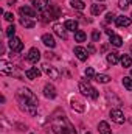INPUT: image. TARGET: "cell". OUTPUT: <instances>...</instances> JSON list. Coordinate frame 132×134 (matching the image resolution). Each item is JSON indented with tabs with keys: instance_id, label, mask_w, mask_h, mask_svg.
<instances>
[{
	"instance_id": "cell-19",
	"label": "cell",
	"mask_w": 132,
	"mask_h": 134,
	"mask_svg": "<svg viewBox=\"0 0 132 134\" xmlns=\"http://www.w3.org/2000/svg\"><path fill=\"white\" fill-rule=\"evenodd\" d=\"M64 27H65L68 31H78V22H76V20H71V19H68V20H65Z\"/></svg>"
},
{
	"instance_id": "cell-10",
	"label": "cell",
	"mask_w": 132,
	"mask_h": 134,
	"mask_svg": "<svg viewBox=\"0 0 132 134\" xmlns=\"http://www.w3.org/2000/svg\"><path fill=\"white\" fill-rule=\"evenodd\" d=\"M42 69H44V72H45L51 80H58V78H59V72H58L53 66H50V64H44Z\"/></svg>"
},
{
	"instance_id": "cell-29",
	"label": "cell",
	"mask_w": 132,
	"mask_h": 134,
	"mask_svg": "<svg viewBox=\"0 0 132 134\" xmlns=\"http://www.w3.org/2000/svg\"><path fill=\"white\" fill-rule=\"evenodd\" d=\"M5 33H6V36H8L9 39H11V37H14V34H16V27H14V25H9V27L6 28V31H5Z\"/></svg>"
},
{
	"instance_id": "cell-33",
	"label": "cell",
	"mask_w": 132,
	"mask_h": 134,
	"mask_svg": "<svg viewBox=\"0 0 132 134\" xmlns=\"http://www.w3.org/2000/svg\"><path fill=\"white\" fill-rule=\"evenodd\" d=\"M92 39H93L95 42H97V41H99V39H101V33H99L98 30H95V31L92 33Z\"/></svg>"
},
{
	"instance_id": "cell-1",
	"label": "cell",
	"mask_w": 132,
	"mask_h": 134,
	"mask_svg": "<svg viewBox=\"0 0 132 134\" xmlns=\"http://www.w3.org/2000/svg\"><path fill=\"white\" fill-rule=\"evenodd\" d=\"M16 97H17V101H19L20 108L25 112H28L30 115H34L36 114V111H37V97L34 95L28 87L19 89Z\"/></svg>"
},
{
	"instance_id": "cell-34",
	"label": "cell",
	"mask_w": 132,
	"mask_h": 134,
	"mask_svg": "<svg viewBox=\"0 0 132 134\" xmlns=\"http://www.w3.org/2000/svg\"><path fill=\"white\" fill-rule=\"evenodd\" d=\"M5 20L13 22V20H14V14H13V13H5Z\"/></svg>"
},
{
	"instance_id": "cell-3",
	"label": "cell",
	"mask_w": 132,
	"mask_h": 134,
	"mask_svg": "<svg viewBox=\"0 0 132 134\" xmlns=\"http://www.w3.org/2000/svg\"><path fill=\"white\" fill-rule=\"evenodd\" d=\"M79 92H81L82 95L92 98V100H97V98L99 97L98 91H97L89 81H86V80H81V81H79Z\"/></svg>"
},
{
	"instance_id": "cell-13",
	"label": "cell",
	"mask_w": 132,
	"mask_h": 134,
	"mask_svg": "<svg viewBox=\"0 0 132 134\" xmlns=\"http://www.w3.org/2000/svg\"><path fill=\"white\" fill-rule=\"evenodd\" d=\"M42 42H44L48 48H55V47H56V41H55L53 34H50V33H45L42 36Z\"/></svg>"
},
{
	"instance_id": "cell-39",
	"label": "cell",
	"mask_w": 132,
	"mask_h": 134,
	"mask_svg": "<svg viewBox=\"0 0 132 134\" xmlns=\"http://www.w3.org/2000/svg\"><path fill=\"white\" fill-rule=\"evenodd\" d=\"M98 2H104V0H98Z\"/></svg>"
},
{
	"instance_id": "cell-5",
	"label": "cell",
	"mask_w": 132,
	"mask_h": 134,
	"mask_svg": "<svg viewBox=\"0 0 132 134\" xmlns=\"http://www.w3.org/2000/svg\"><path fill=\"white\" fill-rule=\"evenodd\" d=\"M14 70H16V67H14L13 63H8L6 59H2V61H0V72H2L3 75H13Z\"/></svg>"
},
{
	"instance_id": "cell-11",
	"label": "cell",
	"mask_w": 132,
	"mask_h": 134,
	"mask_svg": "<svg viewBox=\"0 0 132 134\" xmlns=\"http://www.w3.org/2000/svg\"><path fill=\"white\" fill-rule=\"evenodd\" d=\"M75 55H76V58L79 59V61H86L87 59V56H89V53H87V50L84 48V47H81V45H78V47H75Z\"/></svg>"
},
{
	"instance_id": "cell-9",
	"label": "cell",
	"mask_w": 132,
	"mask_h": 134,
	"mask_svg": "<svg viewBox=\"0 0 132 134\" xmlns=\"http://www.w3.org/2000/svg\"><path fill=\"white\" fill-rule=\"evenodd\" d=\"M110 117H112V120H113L115 123H118V125L124 123V114L121 112V109H112V111H110Z\"/></svg>"
},
{
	"instance_id": "cell-7",
	"label": "cell",
	"mask_w": 132,
	"mask_h": 134,
	"mask_svg": "<svg viewBox=\"0 0 132 134\" xmlns=\"http://www.w3.org/2000/svg\"><path fill=\"white\" fill-rule=\"evenodd\" d=\"M19 13H20L22 17H30V19L36 17V14H37V11L34 8H31V6H20L19 8Z\"/></svg>"
},
{
	"instance_id": "cell-18",
	"label": "cell",
	"mask_w": 132,
	"mask_h": 134,
	"mask_svg": "<svg viewBox=\"0 0 132 134\" xmlns=\"http://www.w3.org/2000/svg\"><path fill=\"white\" fill-rule=\"evenodd\" d=\"M20 25L25 27V28H34L36 22L33 19H30V17H20Z\"/></svg>"
},
{
	"instance_id": "cell-27",
	"label": "cell",
	"mask_w": 132,
	"mask_h": 134,
	"mask_svg": "<svg viewBox=\"0 0 132 134\" xmlns=\"http://www.w3.org/2000/svg\"><path fill=\"white\" fill-rule=\"evenodd\" d=\"M87 39V34L84 33L82 30H78V31H75V41L76 42H84Z\"/></svg>"
},
{
	"instance_id": "cell-32",
	"label": "cell",
	"mask_w": 132,
	"mask_h": 134,
	"mask_svg": "<svg viewBox=\"0 0 132 134\" xmlns=\"http://www.w3.org/2000/svg\"><path fill=\"white\" fill-rule=\"evenodd\" d=\"M115 19H117V16H115L113 13H107V14H106V22H107V24L112 22V20H115Z\"/></svg>"
},
{
	"instance_id": "cell-36",
	"label": "cell",
	"mask_w": 132,
	"mask_h": 134,
	"mask_svg": "<svg viewBox=\"0 0 132 134\" xmlns=\"http://www.w3.org/2000/svg\"><path fill=\"white\" fill-rule=\"evenodd\" d=\"M131 55H132V45H131Z\"/></svg>"
},
{
	"instance_id": "cell-38",
	"label": "cell",
	"mask_w": 132,
	"mask_h": 134,
	"mask_svg": "<svg viewBox=\"0 0 132 134\" xmlns=\"http://www.w3.org/2000/svg\"><path fill=\"white\" fill-rule=\"evenodd\" d=\"M131 76H132V69H131Z\"/></svg>"
},
{
	"instance_id": "cell-42",
	"label": "cell",
	"mask_w": 132,
	"mask_h": 134,
	"mask_svg": "<svg viewBox=\"0 0 132 134\" xmlns=\"http://www.w3.org/2000/svg\"><path fill=\"white\" fill-rule=\"evenodd\" d=\"M31 134H33V133H31Z\"/></svg>"
},
{
	"instance_id": "cell-37",
	"label": "cell",
	"mask_w": 132,
	"mask_h": 134,
	"mask_svg": "<svg viewBox=\"0 0 132 134\" xmlns=\"http://www.w3.org/2000/svg\"><path fill=\"white\" fill-rule=\"evenodd\" d=\"M129 3H131V5H132V0H129Z\"/></svg>"
},
{
	"instance_id": "cell-41",
	"label": "cell",
	"mask_w": 132,
	"mask_h": 134,
	"mask_svg": "<svg viewBox=\"0 0 132 134\" xmlns=\"http://www.w3.org/2000/svg\"><path fill=\"white\" fill-rule=\"evenodd\" d=\"M131 17H132V14H131Z\"/></svg>"
},
{
	"instance_id": "cell-40",
	"label": "cell",
	"mask_w": 132,
	"mask_h": 134,
	"mask_svg": "<svg viewBox=\"0 0 132 134\" xmlns=\"http://www.w3.org/2000/svg\"><path fill=\"white\" fill-rule=\"evenodd\" d=\"M86 134H92V133H86Z\"/></svg>"
},
{
	"instance_id": "cell-14",
	"label": "cell",
	"mask_w": 132,
	"mask_h": 134,
	"mask_svg": "<svg viewBox=\"0 0 132 134\" xmlns=\"http://www.w3.org/2000/svg\"><path fill=\"white\" fill-rule=\"evenodd\" d=\"M115 24H117V27H120V28H123V27H129V25H131V17H126V16H117Z\"/></svg>"
},
{
	"instance_id": "cell-35",
	"label": "cell",
	"mask_w": 132,
	"mask_h": 134,
	"mask_svg": "<svg viewBox=\"0 0 132 134\" xmlns=\"http://www.w3.org/2000/svg\"><path fill=\"white\" fill-rule=\"evenodd\" d=\"M89 52H90V53H93V52H95V48H93V45H89Z\"/></svg>"
},
{
	"instance_id": "cell-12",
	"label": "cell",
	"mask_w": 132,
	"mask_h": 134,
	"mask_svg": "<svg viewBox=\"0 0 132 134\" xmlns=\"http://www.w3.org/2000/svg\"><path fill=\"white\" fill-rule=\"evenodd\" d=\"M44 95L47 98H50V100L56 98V89H55V86L53 84H45L44 86Z\"/></svg>"
},
{
	"instance_id": "cell-21",
	"label": "cell",
	"mask_w": 132,
	"mask_h": 134,
	"mask_svg": "<svg viewBox=\"0 0 132 134\" xmlns=\"http://www.w3.org/2000/svg\"><path fill=\"white\" fill-rule=\"evenodd\" d=\"M70 5L73 9H78V11H82L86 8V3L82 0H70Z\"/></svg>"
},
{
	"instance_id": "cell-4",
	"label": "cell",
	"mask_w": 132,
	"mask_h": 134,
	"mask_svg": "<svg viewBox=\"0 0 132 134\" xmlns=\"http://www.w3.org/2000/svg\"><path fill=\"white\" fill-rule=\"evenodd\" d=\"M8 45H9V48H11L13 52H16V53H19V52L23 50V42H22V39H20V37H16V36L9 39Z\"/></svg>"
},
{
	"instance_id": "cell-22",
	"label": "cell",
	"mask_w": 132,
	"mask_h": 134,
	"mask_svg": "<svg viewBox=\"0 0 132 134\" xmlns=\"http://www.w3.org/2000/svg\"><path fill=\"white\" fill-rule=\"evenodd\" d=\"M104 9H106V5H99V3L92 5V8H90V11H92V14H93V16H98V14H101Z\"/></svg>"
},
{
	"instance_id": "cell-8",
	"label": "cell",
	"mask_w": 132,
	"mask_h": 134,
	"mask_svg": "<svg viewBox=\"0 0 132 134\" xmlns=\"http://www.w3.org/2000/svg\"><path fill=\"white\" fill-rule=\"evenodd\" d=\"M27 59H28L31 64H37V61L40 59V52H39V48L33 47V48L28 52V55H27Z\"/></svg>"
},
{
	"instance_id": "cell-31",
	"label": "cell",
	"mask_w": 132,
	"mask_h": 134,
	"mask_svg": "<svg viewBox=\"0 0 132 134\" xmlns=\"http://www.w3.org/2000/svg\"><path fill=\"white\" fill-rule=\"evenodd\" d=\"M118 6H120L121 9H128L129 2H128V0H118Z\"/></svg>"
},
{
	"instance_id": "cell-25",
	"label": "cell",
	"mask_w": 132,
	"mask_h": 134,
	"mask_svg": "<svg viewBox=\"0 0 132 134\" xmlns=\"http://www.w3.org/2000/svg\"><path fill=\"white\" fill-rule=\"evenodd\" d=\"M109 37H110V44H112L113 47H121V45H123V39H121L120 36L112 34V36H109Z\"/></svg>"
},
{
	"instance_id": "cell-16",
	"label": "cell",
	"mask_w": 132,
	"mask_h": 134,
	"mask_svg": "<svg viewBox=\"0 0 132 134\" xmlns=\"http://www.w3.org/2000/svg\"><path fill=\"white\" fill-rule=\"evenodd\" d=\"M25 76H27L28 80H37V78L40 76V70H39L37 67H31V69H28V70L25 72Z\"/></svg>"
},
{
	"instance_id": "cell-28",
	"label": "cell",
	"mask_w": 132,
	"mask_h": 134,
	"mask_svg": "<svg viewBox=\"0 0 132 134\" xmlns=\"http://www.w3.org/2000/svg\"><path fill=\"white\" fill-rule=\"evenodd\" d=\"M123 86L128 91H132V76H124L123 78Z\"/></svg>"
},
{
	"instance_id": "cell-2",
	"label": "cell",
	"mask_w": 132,
	"mask_h": 134,
	"mask_svg": "<svg viewBox=\"0 0 132 134\" xmlns=\"http://www.w3.org/2000/svg\"><path fill=\"white\" fill-rule=\"evenodd\" d=\"M51 130L55 134H76L75 126L70 123V120L65 115H58V112L51 119Z\"/></svg>"
},
{
	"instance_id": "cell-30",
	"label": "cell",
	"mask_w": 132,
	"mask_h": 134,
	"mask_svg": "<svg viewBox=\"0 0 132 134\" xmlns=\"http://www.w3.org/2000/svg\"><path fill=\"white\" fill-rule=\"evenodd\" d=\"M86 76H87V78H95V70H93L92 67H87V69H86Z\"/></svg>"
},
{
	"instance_id": "cell-17",
	"label": "cell",
	"mask_w": 132,
	"mask_h": 134,
	"mask_svg": "<svg viewBox=\"0 0 132 134\" xmlns=\"http://www.w3.org/2000/svg\"><path fill=\"white\" fill-rule=\"evenodd\" d=\"M98 131H99V134H112V130H110V126H109L107 122H99Z\"/></svg>"
},
{
	"instance_id": "cell-26",
	"label": "cell",
	"mask_w": 132,
	"mask_h": 134,
	"mask_svg": "<svg viewBox=\"0 0 132 134\" xmlns=\"http://www.w3.org/2000/svg\"><path fill=\"white\" fill-rule=\"evenodd\" d=\"M95 80L98 83H101V84H107L110 81V76L109 75H104V73H98V75H95Z\"/></svg>"
},
{
	"instance_id": "cell-24",
	"label": "cell",
	"mask_w": 132,
	"mask_h": 134,
	"mask_svg": "<svg viewBox=\"0 0 132 134\" xmlns=\"http://www.w3.org/2000/svg\"><path fill=\"white\" fill-rule=\"evenodd\" d=\"M118 61H120V58H118V53H115V52H112V53H107V63H109V64L115 66V64H118Z\"/></svg>"
},
{
	"instance_id": "cell-6",
	"label": "cell",
	"mask_w": 132,
	"mask_h": 134,
	"mask_svg": "<svg viewBox=\"0 0 132 134\" xmlns=\"http://www.w3.org/2000/svg\"><path fill=\"white\" fill-rule=\"evenodd\" d=\"M33 6L37 13H44L50 8V2L48 0H33Z\"/></svg>"
},
{
	"instance_id": "cell-15",
	"label": "cell",
	"mask_w": 132,
	"mask_h": 134,
	"mask_svg": "<svg viewBox=\"0 0 132 134\" xmlns=\"http://www.w3.org/2000/svg\"><path fill=\"white\" fill-rule=\"evenodd\" d=\"M53 30H55V34H58L61 39H65L67 37V28L61 24H55L53 25Z\"/></svg>"
},
{
	"instance_id": "cell-23",
	"label": "cell",
	"mask_w": 132,
	"mask_h": 134,
	"mask_svg": "<svg viewBox=\"0 0 132 134\" xmlns=\"http://www.w3.org/2000/svg\"><path fill=\"white\" fill-rule=\"evenodd\" d=\"M120 63H121V66L123 67H132V58L129 55H121V58H120Z\"/></svg>"
},
{
	"instance_id": "cell-20",
	"label": "cell",
	"mask_w": 132,
	"mask_h": 134,
	"mask_svg": "<svg viewBox=\"0 0 132 134\" xmlns=\"http://www.w3.org/2000/svg\"><path fill=\"white\" fill-rule=\"evenodd\" d=\"M71 108H73L75 111H78V112H84V109H86L84 104L78 100V98H71Z\"/></svg>"
}]
</instances>
